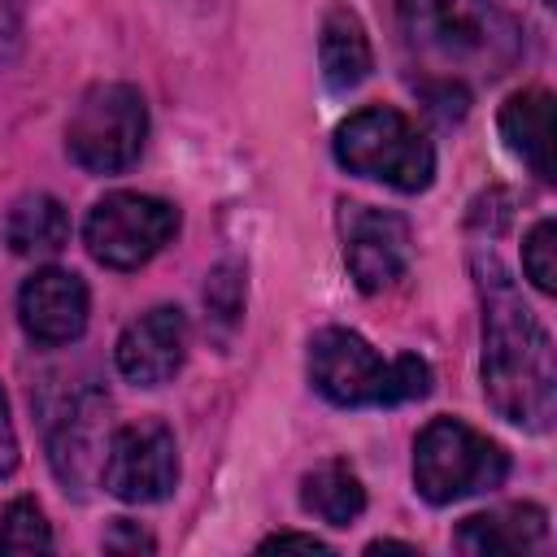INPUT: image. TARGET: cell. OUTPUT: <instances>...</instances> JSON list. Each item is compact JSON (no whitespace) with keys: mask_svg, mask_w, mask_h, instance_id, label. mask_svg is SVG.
Instances as JSON below:
<instances>
[{"mask_svg":"<svg viewBox=\"0 0 557 557\" xmlns=\"http://www.w3.org/2000/svg\"><path fill=\"white\" fill-rule=\"evenodd\" d=\"M474 283L483 300V396L505 422L548 431L557 418L553 339L492 248L474 252Z\"/></svg>","mask_w":557,"mask_h":557,"instance_id":"cell-1","label":"cell"},{"mask_svg":"<svg viewBox=\"0 0 557 557\" xmlns=\"http://www.w3.org/2000/svg\"><path fill=\"white\" fill-rule=\"evenodd\" d=\"M413 61L440 83H492L522 57V26L496 0H396Z\"/></svg>","mask_w":557,"mask_h":557,"instance_id":"cell-2","label":"cell"},{"mask_svg":"<svg viewBox=\"0 0 557 557\" xmlns=\"http://www.w3.org/2000/svg\"><path fill=\"white\" fill-rule=\"evenodd\" d=\"M309 383L339 409L405 405L431 392V366L418 352L379 357L374 344L348 326H322L309 339Z\"/></svg>","mask_w":557,"mask_h":557,"instance_id":"cell-3","label":"cell"},{"mask_svg":"<svg viewBox=\"0 0 557 557\" xmlns=\"http://www.w3.org/2000/svg\"><path fill=\"white\" fill-rule=\"evenodd\" d=\"M335 161L370 183L392 191H426L435 178V148L431 139L392 104H366L335 126Z\"/></svg>","mask_w":557,"mask_h":557,"instance_id":"cell-4","label":"cell"},{"mask_svg":"<svg viewBox=\"0 0 557 557\" xmlns=\"http://www.w3.org/2000/svg\"><path fill=\"white\" fill-rule=\"evenodd\" d=\"M509 474V453L461 418H431L413 440V487L426 505H453L496 492Z\"/></svg>","mask_w":557,"mask_h":557,"instance_id":"cell-5","label":"cell"},{"mask_svg":"<svg viewBox=\"0 0 557 557\" xmlns=\"http://www.w3.org/2000/svg\"><path fill=\"white\" fill-rule=\"evenodd\" d=\"M148 139V104L131 83H91L70 122L65 148L87 174H122Z\"/></svg>","mask_w":557,"mask_h":557,"instance_id":"cell-6","label":"cell"},{"mask_svg":"<svg viewBox=\"0 0 557 557\" xmlns=\"http://www.w3.org/2000/svg\"><path fill=\"white\" fill-rule=\"evenodd\" d=\"M178 235V209L148 191H109L83 222V244L104 270H139Z\"/></svg>","mask_w":557,"mask_h":557,"instance_id":"cell-7","label":"cell"},{"mask_svg":"<svg viewBox=\"0 0 557 557\" xmlns=\"http://www.w3.org/2000/svg\"><path fill=\"white\" fill-rule=\"evenodd\" d=\"M100 483L126 505H157L178 487V444L161 418L126 422L109 435Z\"/></svg>","mask_w":557,"mask_h":557,"instance_id":"cell-8","label":"cell"},{"mask_svg":"<svg viewBox=\"0 0 557 557\" xmlns=\"http://www.w3.org/2000/svg\"><path fill=\"white\" fill-rule=\"evenodd\" d=\"M339 244H344V265L366 296L392 287L409 270V257H413L409 222L392 209H374L357 200L339 205Z\"/></svg>","mask_w":557,"mask_h":557,"instance_id":"cell-9","label":"cell"},{"mask_svg":"<svg viewBox=\"0 0 557 557\" xmlns=\"http://www.w3.org/2000/svg\"><path fill=\"white\" fill-rule=\"evenodd\" d=\"M187 357V313L178 305H152L135 322L122 326L113 344V361L126 383L161 387L183 370Z\"/></svg>","mask_w":557,"mask_h":557,"instance_id":"cell-10","label":"cell"},{"mask_svg":"<svg viewBox=\"0 0 557 557\" xmlns=\"http://www.w3.org/2000/svg\"><path fill=\"white\" fill-rule=\"evenodd\" d=\"M87 309H91L87 283L61 265L35 270L17 292V322L44 348L74 344L87 331Z\"/></svg>","mask_w":557,"mask_h":557,"instance_id":"cell-11","label":"cell"},{"mask_svg":"<svg viewBox=\"0 0 557 557\" xmlns=\"http://www.w3.org/2000/svg\"><path fill=\"white\" fill-rule=\"evenodd\" d=\"M104 413H109V400H100L96 392H78L61 422L52 426V440H48V461H52V474L65 483V492L83 496L91 483H100V470H104V453H109V431H104Z\"/></svg>","mask_w":557,"mask_h":557,"instance_id":"cell-12","label":"cell"},{"mask_svg":"<svg viewBox=\"0 0 557 557\" xmlns=\"http://www.w3.org/2000/svg\"><path fill=\"white\" fill-rule=\"evenodd\" d=\"M548 540V513L540 505H505L487 513L461 518L453 544L470 557H500V553H531Z\"/></svg>","mask_w":557,"mask_h":557,"instance_id":"cell-13","label":"cell"},{"mask_svg":"<svg viewBox=\"0 0 557 557\" xmlns=\"http://www.w3.org/2000/svg\"><path fill=\"white\" fill-rule=\"evenodd\" d=\"M318 65L331 91H352L370 78L374 70V48H370V30L357 17V9L348 4H331L322 13L318 26Z\"/></svg>","mask_w":557,"mask_h":557,"instance_id":"cell-14","label":"cell"},{"mask_svg":"<svg viewBox=\"0 0 557 557\" xmlns=\"http://www.w3.org/2000/svg\"><path fill=\"white\" fill-rule=\"evenodd\" d=\"M505 148L544 183H553V96L544 87H522L500 104Z\"/></svg>","mask_w":557,"mask_h":557,"instance_id":"cell-15","label":"cell"},{"mask_svg":"<svg viewBox=\"0 0 557 557\" xmlns=\"http://www.w3.org/2000/svg\"><path fill=\"white\" fill-rule=\"evenodd\" d=\"M4 244L17 257H57L70 244V213L48 191H26L4 213Z\"/></svg>","mask_w":557,"mask_h":557,"instance_id":"cell-16","label":"cell"},{"mask_svg":"<svg viewBox=\"0 0 557 557\" xmlns=\"http://www.w3.org/2000/svg\"><path fill=\"white\" fill-rule=\"evenodd\" d=\"M300 505L326 527H352L366 513V483L348 461H322L300 479Z\"/></svg>","mask_w":557,"mask_h":557,"instance_id":"cell-17","label":"cell"},{"mask_svg":"<svg viewBox=\"0 0 557 557\" xmlns=\"http://www.w3.org/2000/svg\"><path fill=\"white\" fill-rule=\"evenodd\" d=\"M52 527L35 496H17L0 513V553H48Z\"/></svg>","mask_w":557,"mask_h":557,"instance_id":"cell-18","label":"cell"},{"mask_svg":"<svg viewBox=\"0 0 557 557\" xmlns=\"http://www.w3.org/2000/svg\"><path fill=\"white\" fill-rule=\"evenodd\" d=\"M522 274L531 278L535 292L553 296L557 292V226L553 218H540L527 239H522Z\"/></svg>","mask_w":557,"mask_h":557,"instance_id":"cell-19","label":"cell"},{"mask_svg":"<svg viewBox=\"0 0 557 557\" xmlns=\"http://www.w3.org/2000/svg\"><path fill=\"white\" fill-rule=\"evenodd\" d=\"M205 305L213 318L222 322H239V309H244V270L235 261H222L209 283H205Z\"/></svg>","mask_w":557,"mask_h":557,"instance_id":"cell-20","label":"cell"},{"mask_svg":"<svg viewBox=\"0 0 557 557\" xmlns=\"http://www.w3.org/2000/svg\"><path fill=\"white\" fill-rule=\"evenodd\" d=\"M100 544H104L109 553H152V548H157V540H152V535H148L144 527L126 522V518H113Z\"/></svg>","mask_w":557,"mask_h":557,"instance_id":"cell-21","label":"cell"},{"mask_svg":"<svg viewBox=\"0 0 557 557\" xmlns=\"http://www.w3.org/2000/svg\"><path fill=\"white\" fill-rule=\"evenodd\" d=\"M270 548H300V553H331V544H326V540H318V535H305V531H274V535H265V540H261V553H270Z\"/></svg>","mask_w":557,"mask_h":557,"instance_id":"cell-22","label":"cell"},{"mask_svg":"<svg viewBox=\"0 0 557 557\" xmlns=\"http://www.w3.org/2000/svg\"><path fill=\"white\" fill-rule=\"evenodd\" d=\"M13 466H17V431L9 418V396L0 387V474H13Z\"/></svg>","mask_w":557,"mask_h":557,"instance_id":"cell-23","label":"cell"},{"mask_svg":"<svg viewBox=\"0 0 557 557\" xmlns=\"http://www.w3.org/2000/svg\"><path fill=\"white\" fill-rule=\"evenodd\" d=\"M366 553H418V544H405V540H370Z\"/></svg>","mask_w":557,"mask_h":557,"instance_id":"cell-24","label":"cell"},{"mask_svg":"<svg viewBox=\"0 0 557 557\" xmlns=\"http://www.w3.org/2000/svg\"><path fill=\"white\" fill-rule=\"evenodd\" d=\"M544 4H553V0H544Z\"/></svg>","mask_w":557,"mask_h":557,"instance_id":"cell-25","label":"cell"}]
</instances>
